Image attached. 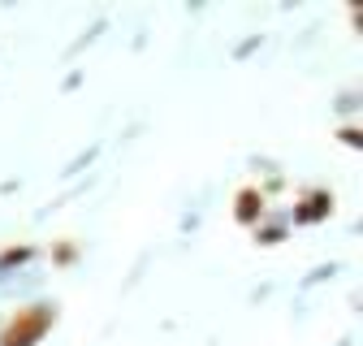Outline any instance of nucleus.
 Here are the masks:
<instances>
[]
</instances>
